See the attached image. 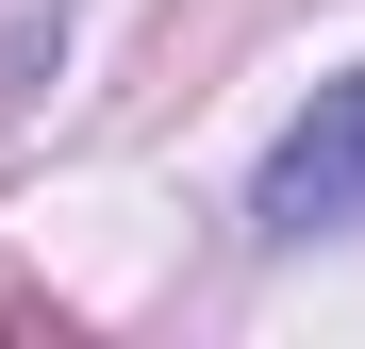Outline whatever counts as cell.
I'll list each match as a JSON object with an SVG mask.
<instances>
[{"label": "cell", "instance_id": "1", "mask_svg": "<svg viewBox=\"0 0 365 349\" xmlns=\"http://www.w3.org/2000/svg\"><path fill=\"white\" fill-rule=\"evenodd\" d=\"M250 233H365V67L349 84H316V116L266 150V183H250Z\"/></svg>", "mask_w": 365, "mask_h": 349}]
</instances>
